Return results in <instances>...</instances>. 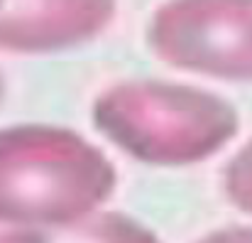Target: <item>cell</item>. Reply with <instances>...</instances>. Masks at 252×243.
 <instances>
[{"instance_id": "3", "label": "cell", "mask_w": 252, "mask_h": 243, "mask_svg": "<svg viewBox=\"0 0 252 243\" xmlns=\"http://www.w3.org/2000/svg\"><path fill=\"white\" fill-rule=\"evenodd\" d=\"M159 59L216 79H252V0H171L150 25Z\"/></svg>"}, {"instance_id": "8", "label": "cell", "mask_w": 252, "mask_h": 243, "mask_svg": "<svg viewBox=\"0 0 252 243\" xmlns=\"http://www.w3.org/2000/svg\"><path fill=\"white\" fill-rule=\"evenodd\" d=\"M201 243H252V229H228V231H218L211 234L208 239Z\"/></svg>"}, {"instance_id": "1", "label": "cell", "mask_w": 252, "mask_h": 243, "mask_svg": "<svg viewBox=\"0 0 252 243\" xmlns=\"http://www.w3.org/2000/svg\"><path fill=\"white\" fill-rule=\"evenodd\" d=\"M100 150L76 133L47 125L0 130V221L74 224L113 192Z\"/></svg>"}, {"instance_id": "4", "label": "cell", "mask_w": 252, "mask_h": 243, "mask_svg": "<svg viewBox=\"0 0 252 243\" xmlns=\"http://www.w3.org/2000/svg\"><path fill=\"white\" fill-rule=\"evenodd\" d=\"M115 0H0V49L54 52L98 35Z\"/></svg>"}, {"instance_id": "5", "label": "cell", "mask_w": 252, "mask_h": 243, "mask_svg": "<svg viewBox=\"0 0 252 243\" xmlns=\"http://www.w3.org/2000/svg\"><path fill=\"white\" fill-rule=\"evenodd\" d=\"M86 243H157V239L125 216H103L88 226Z\"/></svg>"}, {"instance_id": "9", "label": "cell", "mask_w": 252, "mask_h": 243, "mask_svg": "<svg viewBox=\"0 0 252 243\" xmlns=\"http://www.w3.org/2000/svg\"><path fill=\"white\" fill-rule=\"evenodd\" d=\"M0 96H2V77H0Z\"/></svg>"}, {"instance_id": "7", "label": "cell", "mask_w": 252, "mask_h": 243, "mask_svg": "<svg viewBox=\"0 0 252 243\" xmlns=\"http://www.w3.org/2000/svg\"><path fill=\"white\" fill-rule=\"evenodd\" d=\"M0 243H44V241L37 234H32V231H25V229H17L15 224L0 221Z\"/></svg>"}, {"instance_id": "2", "label": "cell", "mask_w": 252, "mask_h": 243, "mask_svg": "<svg viewBox=\"0 0 252 243\" xmlns=\"http://www.w3.org/2000/svg\"><path fill=\"white\" fill-rule=\"evenodd\" d=\"M93 121L118 148L152 164L206 160L238 133V116L228 101L157 81L108 88L95 101Z\"/></svg>"}, {"instance_id": "6", "label": "cell", "mask_w": 252, "mask_h": 243, "mask_svg": "<svg viewBox=\"0 0 252 243\" xmlns=\"http://www.w3.org/2000/svg\"><path fill=\"white\" fill-rule=\"evenodd\" d=\"M225 189L228 197L245 211L252 214V143L243 148L235 160L230 162L225 174Z\"/></svg>"}]
</instances>
